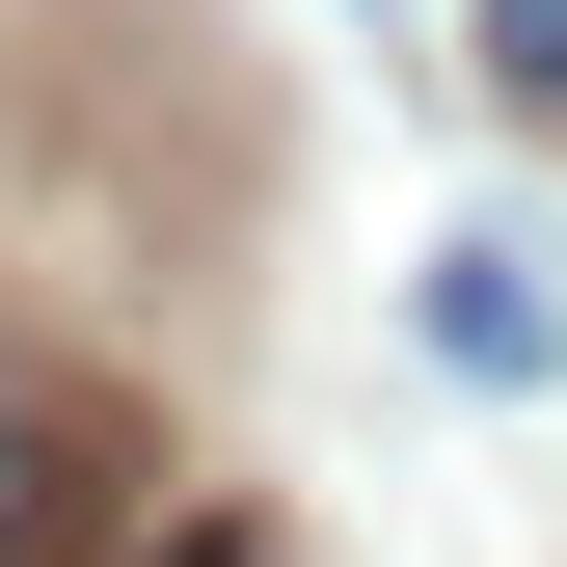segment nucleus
Wrapping results in <instances>:
<instances>
[{"instance_id": "obj_1", "label": "nucleus", "mask_w": 567, "mask_h": 567, "mask_svg": "<svg viewBox=\"0 0 567 567\" xmlns=\"http://www.w3.org/2000/svg\"><path fill=\"white\" fill-rule=\"evenodd\" d=\"M82 486H109V433L28 379V351H0V567H54V540H82Z\"/></svg>"}, {"instance_id": "obj_2", "label": "nucleus", "mask_w": 567, "mask_h": 567, "mask_svg": "<svg viewBox=\"0 0 567 567\" xmlns=\"http://www.w3.org/2000/svg\"><path fill=\"white\" fill-rule=\"evenodd\" d=\"M433 351H460L486 405H514L540 351H567V298H540V244H433Z\"/></svg>"}, {"instance_id": "obj_3", "label": "nucleus", "mask_w": 567, "mask_h": 567, "mask_svg": "<svg viewBox=\"0 0 567 567\" xmlns=\"http://www.w3.org/2000/svg\"><path fill=\"white\" fill-rule=\"evenodd\" d=\"M486 109H540V135H567V0H486Z\"/></svg>"}, {"instance_id": "obj_4", "label": "nucleus", "mask_w": 567, "mask_h": 567, "mask_svg": "<svg viewBox=\"0 0 567 567\" xmlns=\"http://www.w3.org/2000/svg\"><path fill=\"white\" fill-rule=\"evenodd\" d=\"M135 567H270V540H244V514H189V540H135Z\"/></svg>"}]
</instances>
